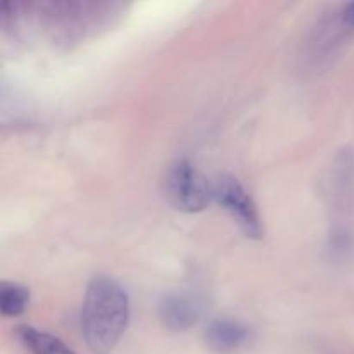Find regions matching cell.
Wrapping results in <instances>:
<instances>
[{"instance_id": "obj_1", "label": "cell", "mask_w": 354, "mask_h": 354, "mask_svg": "<svg viewBox=\"0 0 354 354\" xmlns=\"http://www.w3.org/2000/svg\"><path fill=\"white\" fill-rule=\"evenodd\" d=\"M130 320V301L116 280L95 277L86 287L82 310V332L93 354L116 348Z\"/></svg>"}, {"instance_id": "obj_2", "label": "cell", "mask_w": 354, "mask_h": 354, "mask_svg": "<svg viewBox=\"0 0 354 354\" xmlns=\"http://www.w3.org/2000/svg\"><path fill=\"white\" fill-rule=\"evenodd\" d=\"M165 192L171 206L183 213H199L213 199V185L187 159L169 166L165 176Z\"/></svg>"}, {"instance_id": "obj_3", "label": "cell", "mask_w": 354, "mask_h": 354, "mask_svg": "<svg viewBox=\"0 0 354 354\" xmlns=\"http://www.w3.org/2000/svg\"><path fill=\"white\" fill-rule=\"evenodd\" d=\"M213 199L237 221L241 230L251 239H261L263 225L254 201L234 176H221L213 183Z\"/></svg>"}, {"instance_id": "obj_4", "label": "cell", "mask_w": 354, "mask_h": 354, "mask_svg": "<svg viewBox=\"0 0 354 354\" xmlns=\"http://www.w3.org/2000/svg\"><path fill=\"white\" fill-rule=\"evenodd\" d=\"M249 341V330L242 324L228 318L213 322L206 330V344L216 353H234Z\"/></svg>"}, {"instance_id": "obj_5", "label": "cell", "mask_w": 354, "mask_h": 354, "mask_svg": "<svg viewBox=\"0 0 354 354\" xmlns=\"http://www.w3.org/2000/svg\"><path fill=\"white\" fill-rule=\"evenodd\" d=\"M159 313L166 327L175 332H183L196 324L199 317V306L190 297L169 296L162 301Z\"/></svg>"}, {"instance_id": "obj_6", "label": "cell", "mask_w": 354, "mask_h": 354, "mask_svg": "<svg viewBox=\"0 0 354 354\" xmlns=\"http://www.w3.org/2000/svg\"><path fill=\"white\" fill-rule=\"evenodd\" d=\"M14 335L21 342V346L31 354H75V351L69 346H66L59 337L48 334V332L30 327V325L17 327L14 330Z\"/></svg>"}, {"instance_id": "obj_7", "label": "cell", "mask_w": 354, "mask_h": 354, "mask_svg": "<svg viewBox=\"0 0 354 354\" xmlns=\"http://www.w3.org/2000/svg\"><path fill=\"white\" fill-rule=\"evenodd\" d=\"M30 303V290L14 282H2L0 287V311L3 317H17Z\"/></svg>"}, {"instance_id": "obj_8", "label": "cell", "mask_w": 354, "mask_h": 354, "mask_svg": "<svg viewBox=\"0 0 354 354\" xmlns=\"http://www.w3.org/2000/svg\"><path fill=\"white\" fill-rule=\"evenodd\" d=\"M344 21L354 26V3H349L344 10Z\"/></svg>"}]
</instances>
